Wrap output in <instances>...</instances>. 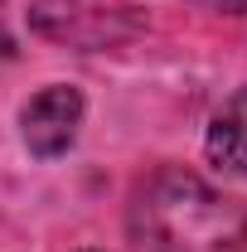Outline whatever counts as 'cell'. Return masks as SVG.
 <instances>
[{"instance_id": "cell-2", "label": "cell", "mask_w": 247, "mask_h": 252, "mask_svg": "<svg viewBox=\"0 0 247 252\" xmlns=\"http://www.w3.org/2000/svg\"><path fill=\"white\" fill-rule=\"evenodd\" d=\"M25 146H30L34 156L54 160L63 156L68 146H73V136H78V122H83V93L78 88H68V83H54V88H44L39 97L25 102Z\"/></svg>"}, {"instance_id": "cell-3", "label": "cell", "mask_w": 247, "mask_h": 252, "mask_svg": "<svg viewBox=\"0 0 247 252\" xmlns=\"http://www.w3.org/2000/svg\"><path fill=\"white\" fill-rule=\"evenodd\" d=\"M209 160L228 175H247V88L218 107L209 126Z\"/></svg>"}, {"instance_id": "cell-4", "label": "cell", "mask_w": 247, "mask_h": 252, "mask_svg": "<svg viewBox=\"0 0 247 252\" xmlns=\"http://www.w3.org/2000/svg\"><path fill=\"white\" fill-rule=\"evenodd\" d=\"M228 10H238V15H247V0H223Z\"/></svg>"}, {"instance_id": "cell-1", "label": "cell", "mask_w": 247, "mask_h": 252, "mask_svg": "<svg viewBox=\"0 0 247 252\" xmlns=\"http://www.w3.org/2000/svg\"><path fill=\"white\" fill-rule=\"evenodd\" d=\"M136 252H243L247 209L189 170H160L131 199Z\"/></svg>"}]
</instances>
